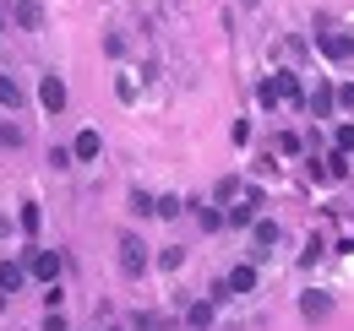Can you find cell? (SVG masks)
I'll return each instance as SVG.
<instances>
[{"mask_svg": "<svg viewBox=\"0 0 354 331\" xmlns=\"http://www.w3.org/2000/svg\"><path fill=\"white\" fill-rule=\"evenodd\" d=\"M120 272H126V277H142V272H147V245H142L136 234H120Z\"/></svg>", "mask_w": 354, "mask_h": 331, "instance_id": "1", "label": "cell"}, {"mask_svg": "<svg viewBox=\"0 0 354 331\" xmlns=\"http://www.w3.org/2000/svg\"><path fill=\"white\" fill-rule=\"evenodd\" d=\"M262 207H267L262 190H245V201L229 207V223H234V228H257V212H262Z\"/></svg>", "mask_w": 354, "mask_h": 331, "instance_id": "2", "label": "cell"}, {"mask_svg": "<svg viewBox=\"0 0 354 331\" xmlns=\"http://www.w3.org/2000/svg\"><path fill=\"white\" fill-rule=\"evenodd\" d=\"M28 272H33L39 283H55V277H60V255H55V250H33V255H28Z\"/></svg>", "mask_w": 354, "mask_h": 331, "instance_id": "3", "label": "cell"}, {"mask_svg": "<svg viewBox=\"0 0 354 331\" xmlns=\"http://www.w3.org/2000/svg\"><path fill=\"white\" fill-rule=\"evenodd\" d=\"M39 103H44L49 114H60V109H66V82H60V77H44V87H39Z\"/></svg>", "mask_w": 354, "mask_h": 331, "instance_id": "4", "label": "cell"}, {"mask_svg": "<svg viewBox=\"0 0 354 331\" xmlns=\"http://www.w3.org/2000/svg\"><path fill=\"white\" fill-rule=\"evenodd\" d=\"M300 315H306V321H327V315H333V299H327V293H316V288H310L306 299H300Z\"/></svg>", "mask_w": 354, "mask_h": 331, "instance_id": "5", "label": "cell"}, {"mask_svg": "<svg viewBox=\"0 0 354 331\" xmlns=\"http://www.w3.org/2000/svg\"><path fill=\"white\" fill-rule=\"evenodd\" d=\"M278 239H283V228H278L272 217H257V255H272Z\"/></svg>", "mask_w": 354, "mask_h": 331, "instance_id": "6", "label": "cell"}, {"mask_svg": "<svg viewBox=\"0 0 354 331\" xmlns=\"http://www.w3.org/2000/svg\"><path fill=\"white\" fill-rule=\"evenodd\" d=\"M28 283V266L22 261H0V293H17Z\"/></svg>", "mask_w": 354, "mask_h": 331, "instance_id": "7", "label": "cell"}, {"mask_svg": "<svg viewBox=\"0 0 354 331\" xmlns=\"http://www.w3.org/2000/svg\"><path fill=\"white\" fill-rule=\"evenodd\" d=\"M98 152H104V141H98V130H82V136L71 141V158H82V163H93Z\"/></svg>", "mask_w": 354, "mask_h": 331, "instance_id": "8", "label": "cell"}, {"mask_svg": "<svg viewBox=\"0 0 354 331\" xmlns=\"http://www.w3.org/2000/svg\"><path fill=\"white\" fill-rule=\"evenodd\" d=\"M344 174H349V158H344V152L316 158V179H344Z\"/></svg>", "mask_w": 354, "mask_h": 331, "instance_id": "9", "label": "cell"}, {"mask_svg": "<svg viewBox=\"0 0 354 331\" xmlns=\"http://www.w3.org/2000/svg\"><path fill=\"white\" fill-rule=\"evenodd\" d=\"M333 109H338V92H333V87H316V92H310V114H316V120H327Z\"/></svg>", "mask_w": 354, "mask_h": 331, "instance_id": "10", "label": "cell"}, {"mask_svg": "<svg viewBox=\"0 0 354 331\" xmlns=\"http://www.w3.org/2000/svg\"><path fill=\"white\" fill-rule=\"evenodd\" d=\"M223 283H229V293H251V288H257V266H234Z\"/></svg>", "mask_w": 354, "mask_h": 331, "instance_id": "11", "label": "cell"}, {"mask_svg": "<svg viewBox=\"0 0 354 331\" xmlns=\"http://www.w3.org/2000/svg\"><path fill=\"white\" fill-rule=\"evenodd\" d=\"M257 98H262V109H278V103H283V77H267V82L257 87Z\"/></svg>", "mask_w": 354, "mask_h": 331, "instance_id": "12", "label": "cell"}, {"mask_svg": "<svg viewBox=\"0 0 354 331\" xmlns=\"http://www.w3.org/2000/svg\"><path fill=\"white\" fill-rule=\"evenodd\" d=\"M11 17H17L22 28H39V22H44V11H39L33 0H17V11H11Z\"/></svg>", "mask_w": 354, "mask_h": 331, "instance_id": "13", "label": "cell"}, {"mask_svg": "<svg viewBox=\"0 0 354 331\" xmlns=\"http://www.w3.org/2000/svg\"><path fill=\"white\" fill-rule=\"evenodd\" d=\"M0 103H6V109H22V87H17V77H0Z\"/></svg>", "mask_w": 354, "mask_h": 331, "instance_id": "14", "label": "cell"}, {"mask_svg": "<svg viewBox=\"0 0 354 331\" xmlns=\"http://www.w3.org/2000/svg\"><path fill=\"white\" fill-rule=\"evenodd\" d=\"M185 321H191L196 331H207V326H213V304H191V310H185Z\"/></svg>", "mask_w": 354, "mask_h": 331, "instance_id": "15", "label": "cell"}, {"mask_svg": "<svg viewBox=\"0 0 354 331\" xmlns=\"http://www.w3.org/2000/svg\"><path fill=\"white\" fill-rule=\"evenodd\" d=\"M0 147H22V125L0 120Z\"/></svg>", "mask_w": 354, "mask_h": 331, "instance_id": "16", "label": "cell"}, {"mask_svg": "<svg viewBox=\"0 0 354 331\" xmlns=\"http://www.w3.org/2000/svg\"><path fill=\"white\" fill-rule=\"evenodd\" d=\"M153 217H180V201L175 196H158V201H153Z\"/></svg>", "mask_w": 354, "mask_h": 331, "instance_id": "17", "label": "cell"}, {"mask_svg": "<svg viewBox=\"0 0 354 331\" xmlns=\"http://www.w3.org/2000/svg\"><path fill=\"white\" fill-rule=\"evenodd\" d=\"M278 152H283V158H295V152H300V136H295V130H283V136H278Z\"/></svg>", "mask_w": 354, "mask_h": 331, "instance_id": "18", "label": "cell"}, {"mask_svg": "<svg viewBox=\"0 0 354 331\" xmlns=\"http://www.w3.org/2000/svg\"><path fill=\"white\" fill-rule=\"evenodd\" d=\"M283 103H300V77L283 71Z\"/></svg>", "mask_w": 354, "mask_h": 331, "instance_id": "19", "label": "cell"}, {"mask_svg": "<svg viewBox=\"0 0 354 331\" xmlns=\"http://www.w3.org/2000/svg\"><path fill=\"white\" fill-rule=\"evenodd\" d=\"M22 234H39V207H22Z\"/></svg>", "mask_w": 354, "mask_h": 331, "instance_id": "20", "label": "cell"}, {"mask_svg": "<svg viewBox=\"0 0 354 331\" xmlns=\"http://www.w3.org/2000/svg\"><path fill=\"white\" fill-rule=\"evenodd\" d=\"M240 196V179H218V201H234Z\"/></svg>", "mask_w": 354, "mask_h": 331, "instance_id": "21", "label": "cell"}, {"mask_svg": "<svg viewBox=\"0 0 354 331\" xmlns=\"http://www.w3.org/2000/svg\"><path fill=\"white\" fill-rule=\"evenodd\" d=\"M196 217H202V228H207V234H213V228H223V217H218V212H213V207H202V212H196Z\"/></svg>", "mask_w": 354, "mask_h": 331, "instance_id": "22", "label": "cell"}, {"mask_svg": "<svg viewBox=\"0 0 354 331\" xmlns=\"http://www.w3.org/2000/svg\"><path fill=\"white\" fill-rule=\"evenodd\" d=\"M44 331H66V321H60V310H49V321H44Z\"/></svg>", "mask_w": 354, "mask_h": 331, "instance_id": "23", "label": "cell"}, {"mask_svg": "<svg viewBox=\"0 0 354 331\" xmlns=\"http://www.w3.org/2000/svg\"><path fill=\"white\" fill-rule=\"evenodd\" d=\"M338 103H344V109H354V87H344V92H338Z\"/></svg>", "mask_w": 354, "mask_h": 331, "instance_id": "24", "label": "cell"}, {"mask_svg": "<svg viewBox=\"0 0 354 331\" xmlns=\"http://www.w3.org/2000/svg\"><path fill=\"white\" fill-rule=\"evenodd\" d=\"M6 228H11V217H0V234H6Z\"/></svg>", "mask_w": 354, "mask_h": 331, "instance_id": "25", "label": "cell"}, {"mask_svg": "<svg viewBox=\"0 0 354 331\" xmlns=\"http://www.w3.org/2000/svg\"><path fill=\"white\" fill-rule=\"evenodd\" d=\"M0 33H6V11H0Z\"/></svg>", "mask_w": 354, "mask_h": 331, "instance_id": "26", "label": "cell"}, {"mask_svg": "<svg viewBox=\"0 0 354 331\" xmlns=\"http://www.w3.org/2000/svg\"><path fill=\"white\" fill-rule=\"evenodd\" d=\"M109 331H115V326H109Z\"/></svg>", "mask_w": 354, "mask_h": 331, "instance_id": "27", "label": "cell"}]
</instances>
